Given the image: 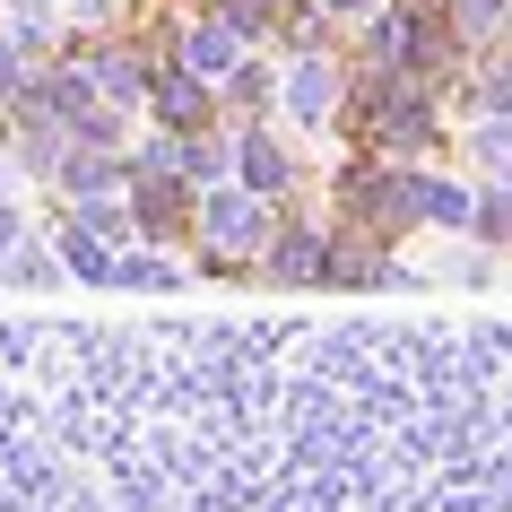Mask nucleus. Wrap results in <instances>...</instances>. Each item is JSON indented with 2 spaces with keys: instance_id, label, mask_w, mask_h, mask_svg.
Masks as SVG:
<instances>
[{
  "instance_id": "nucleus-1",
  "label": "nucleus",
  "mask_w": 512,
  "mask_h": 512,
  "mask_svg": "<svg viewBox=\"0 0 512 512\" xmlns=\"http://www.w3.org/2000/svg\"><path fill=\"white\" fill-rule=\"evenodd\" d=\"M200 235L217 261H252L270 243V200L261 191H200Z\"/></svg>"
},
{
  "instance_id": "nucleus-2",
  "label": "nucleus",
  "mask_w": 512,
  "mask_h": 512,
  "mask_svg": "<svg viewBox=\"0 0 512 512\" xmlns=\"http://www.w3.org/2000/svg\"><path fill=\"white\" fill-rule=\"evenodd\" d=\"M183 70H200V79H235V70H243V27H235V18H209V27H191L183 35Z\"/></svg>"
},
{
  "instance_id": "nucleus-3",
  "label": "nucleus",
  "mask_w": 512,
  "mask_h": 512,
  "mask_svg": "<svg viewBox=\"0 0 512 512\" xmlns=\"http://www.w3.org/2000/svg\"><path fill=\"white\" fill-rule=\"evenodd\" d=\"M330 105H339V61L304 53V61H296V79H287V113H296L304 131H322V122H330Z\"/></svg>"
},
{
  "instance_id": "nucleus-4",
  "label": "nucleus",
  "mask_w": 512,
  "mask_h": 512,
  "mask_svg": "<svg viewBox=\"0 0 512 512\" xmlns=\"http://www.w3.org/2000/svg\"><path fill=\"white\" fill-rule=\"evenodd\" d=\"M235 174H243V191L278 200V191H287V157H278V139L270 131H243L235 139Z\"/></svg>"
},
{
  "instance_id": "nucleus-5",
  "label": "nucleus",
  "mask_w": 512,
  "mask_h": 512,
  "mask_svg": "<svg viewBox=\"0 0 512 512\" xmlns=\"http://www.w3.org/2000/svg\"><path fill=\"white\" fill-rule=\"evenodd\" d=\"M148 96H157V113H165V122H174V131L209 113V79H200V70H165V79L148 87Z\"/></svg>"
},
{
  "instance_id": "nucleus-6",
  "label": "nucleus",
  "mask_w": 512,
  "mask_h": 512,
  "mask_svg": "<svg viewBox=\"0 0 512 512\" xmlns=\"http://www.w3.org/2000/svg\"><path fill=\"white\" fill-rule=\"evenodd\" d=\"M417 209H426V226H478V191L469 183H417Z\"/></svg>"
},
{
  "instance_id": "nucleus-7",
  "label": "nucleus",
  "mask_w": 512,
  "mask_h": 512,
  "mask_svg": "<svg viewBox=\"0 0 512 512\" xmlns=\"http://www.w3.org/2000/svg\"><path fill=\"white\" fill-rule=\"evenodd\" d=\"M87 79H96V96H105V105H139V96H148V79H139L131 53H96V61H87Z\"/></svg>"
},
{
  "instance_id": "nucleus-8",
  "label": "nucleus",
  "mask_w": 512,
  "mask_h": 512,
  "mask_svg": "<svg viewBox=\"0 0 512 512\" xmlns=\"http://www.w3.org/2000/svg\"><path fill=\"white\" fill-rule=\"evenodd\" d=\"M469 157H478L486 174H495V183L512 191V113H486L478 131H469Z\"/></svg>"
},
{
  "instance_id": "nucleus-9",
  "label": "nucleus",
  "mask_w": 512,
  "mask_h": 512,
  "mask_svg": "<svg viewBox=\"0 0 512 512\" xmlns=\"http://www.w3.org/2000/svg\"><path fill=\"white\" fill-rule=\"evenodd\" d=\"M322 270H330V243L322 235H287L270 252V278H322Z\"/></svg>"
},
{
  "instance_id": "nucleus-10",
  "label": "nucleus",
  "mask_w": 512,
  "mask_h": 512,
  "mask_svg": "<svg viewBox=\"0 0 512 512\" xmlns=\"http://www.w3.org/2000/svg\"><path fill=\"white\" fill-rule=\"evenodd\" d=\"M79 226H87V235H105L113 252H122V243H131V226H139V209H122V200H105V191H96V200H79Z\"/></svg>"
},
{
  "instance_id": "nucleus-11",
  "label": "nucleus",
  "mask_w": 512,
  "mask_h": 512,
  "mask_svg": "<svg viewBox=\"0 0 512 512\" xmlns=\"http://www.w3.org/2000/svg\"><path fill=\"white\" fill-rule=\"evenodd\" d=\"M174 261H165V252H122V261H113V287H174Z\"/></svg>"
},
{
  "instance_id": "nucleus-12",
  "label": "nucleus",
  "mask_w": 512,
  "mask_h": 512,
  "mask_svg": "<svg viewBox=\"0 0 512 512\" xmlns=\"http://www.w3.org/2000/svg\"><path fill=\"white\" fill-rule=\"evenodd\" d=\"M452 18H460V35H495L512 18V0H452Z\"/></svg>"
},
{
  "instance_id": "nucleus-13",
  "label": "nucleus",
  "mask_w": 512,
  "mask_h": 512,
  "mask_svg": "<svg viewBox=\"0 0 512 512\" xmlns=\"http://www.w3.org/2000/svg\"><path fill=\"white\" fill-rule=\"evenodd\" d=\"M0 278H18V287H35V278H61V270L44 261V252H35V243H18V252L0 261Z\"/></svg>"
},
{
  "instance_id": "nucleus-14",
  "label": "nucleus",
  "mask_w": 512,
  "mask_h": 512,
  "mask_svg": "<svg viewBox=\"0 0 512 512\" xmlns=\"http://www.w3.org/2000/svg\"><path fill=\"white\" fill-rule=\"evenodd\" d=\"M0 96H27V53L0 35Z\"/></svg>"
},
{
  "instance_id": "nucleus-15",
  "label": "nucleus",
  "mask_w": 512,
  "mask_h": 512,
  "mask_svg": "<svg viewBox=\"0 0 512 512\" xmlns=\"http://www.w3.org/2000/svg\"><path fill=\"white\" fill-rule=\"evenodd\" d=\"M113 9H122V0H70V18H79V27H105Z\"/></svg>"
},
{
  "instance_id": "nucleus-16",
  "label": "nucleus",
  "mask_w": 512,
  "mask_h": 512,
  "mask_svg": "<svg viewBox=\"0 0 512 512\" xmlns=\"http://www.w3.org/2000/svg\"><path fill=\"white\" fill-rule=\"evenodd\" d=\"M18 243H27V235H18V209H9V200H0V261H9V252H18Z\"/></svg>"
},
{
  "instance_id": "nucleus-17",
  "label": "nucleus",
  "mask_w": 512,
  "mask_h": 512,
  "mask_svg": "<svg viewBox=\"0 0 512 512\" xmlns=\"http://www.w3.org/2000/svg\"><path fill=\"white\" fill-rule=\"evenodd\" d=\"M322 9H348V18H365V9H374V0H322Z\"/></svg>"
},
{
  "instance_id": "nucleus-18",
  "label": "nucleus",
  "mask_w": 512,
  "mask_h": 512,
  "mask_svg": "<svg viewBox=\"0 0 512 512\" xmlns=\"http://www.w3.org/2000/svg\"><path fill=\"white\" fill-rule=\"evenodd\" d=\"M0 183H9V165H0Z\"/></svg>"
},
{
  "instance_id": "nucleus-19",
  "label": "nucleus",
  "mask_w": 512,
  "mask_h": 512,
  "mask_svg": "<svg viewBox=\"0 0 512 512\" xmlns=\"http://www.w3.org/2000/svg\"><path fill=\"white\" fill-rule=\"evenodd\" d=\"M252 9H270V0H252Z\"/></svg>"
}]
</instances>
